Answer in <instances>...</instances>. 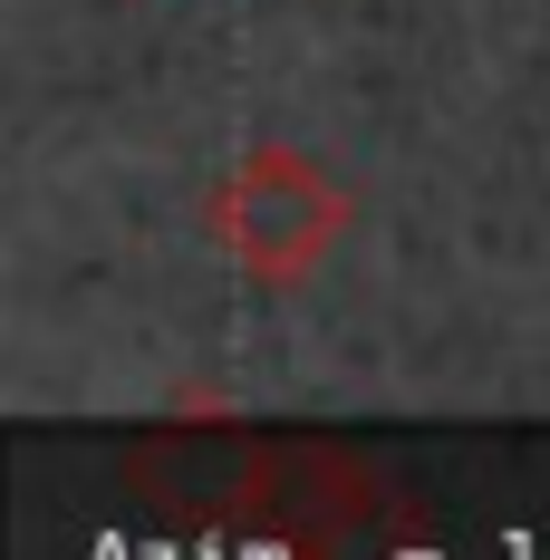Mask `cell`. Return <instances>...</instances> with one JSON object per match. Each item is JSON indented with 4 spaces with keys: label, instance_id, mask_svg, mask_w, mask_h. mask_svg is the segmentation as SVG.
Here are the masks:
<instances>
[{
    "label": "cell",
    "instance_id": "cell-1",
    "mask_svg": "<svg viewBox=\"0 0 550 560\" xmlns=\"http://www.w3.org/2000/svg\"><path fill=\"white\" fill-rule=\"evenodd\" d=\"M338 232H348V194H338V174L319 165V155H300V145H251V155L213 184V242L261 280V290L319 271Z\"/></svg>",
    "mask_w": 550,
    "mask_h": 560
}]
</instances>
